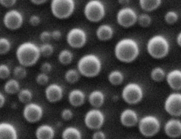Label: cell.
I'll list each match as a JSON object with an SVG mask.
<instances>
[{"label": "cell", "mask_w": 181, "mask_h": 139, "mask_svg": "<svg viewBox=\"0 0 181 139\" xmlns=\"http://www.w3.org/2000/svg\"><path fill=\"white\" fill-rule=\"evenodd\" d=\"M102 60L97 55L93 53L86 54L78 59L76 69L81 76L88 78L98 76L102 70Z\"/></svg>", "instance_id": "1"}, {"label": "cell", "mask_w": 181, "mask_h": 139, "mask_svg": "<svg viewBox=\"0 0 181 139\" xmlns=\"http://www.w3.org/2000/svg\"><path fill=\"white\" fill-rule=\"evenodd\" d=\"M41 55L39 47L31 42L22 43L18 47L16 55L19 64L24 67L34 65Z\"/></svg>", "instance_id": "2"}, {"label": "cell", "mask_w": 181, "mask_h": 139, "mask_svg": "<svg viewBox=\"0 0 181 139\" xmlns=\"http://www.w3.org/2000/svg\"><path fill=\"white\" fill-rule=\"evenodd\" d=\"M116 58L123 62H129L134 60L139 53V48L136 42L132 39H125L118 42L114 48Z\"/></svg>", "instance_id": "3"}, {"label": "cell", "mask_w": 181, "mask_h": 139, "mask_svg": "<svg viewBox=\"0 0 181 139\" xmlns=\"http://www.w3.org/2000/svg\"><path fill=\"white\" fill-rule=\"evenodd\" d=\"M105 6L103 2L98 0H91L85 5L84 14L89 21L97 22L101 20L106 14Z\"/></svg>", "instance_id": "4"}, {"label": "cell", "mask_w": 181, "mask_h": 139, "mask_svg": "<svg viewBox=\"0 0 181 139\" xmlns=\"http://www.w3.org/2000/svg\"><path fill=\"white\" fill-rule=\"evenodd\" d=\"M51 7L54 16L60 19H65L73 13L75 4L73 0H53Z\"/></svg>", "instance_id": "5"}, {"label": "cell", "mask_w": 181, "mask_h": 139, "mask_svg": "<svg viewBox=\"0 0 181 139\" xmlns=\"http://www.w3.org/2000/svg\"><path fill=\"white\" fill-rule=\"evenodd\" d=\"M105 119L104 114L99 108H93L85 113L83 122L88 128L94 131L101 129L104 124Z\"/></svg>", "instance_id": "6"}, {"label": "cell", "mask_w": 181, "mask_h": 139, "mask_svg": "<svg viewBox=\"0 0 181 139\" xmlns=\"http://www.w3.org/2000/svg\"><path fill=\"white\" fill-rule=\"evenodd\" d=\"M169 49L168 43L166 39L162 36L158 35L152 38L147 45V50L152 57L156 58L164 57L168 53Z\"/></svg>", "instance_id": "7"}, {"label": "cell", "mask_w": 181, "mask_h": 139, "mask_svg": "<svg viewBox=\"0 0 181 139\" xmlns=\"http://www.w3.org/2000/svg\"><path fill=\"white\" fill-rule=\"evenodd\" d=\"M88 37L85 31L79 27H74L68 32L66 40L69 45L72 48L79 49L86 44Z\"/></svg>", "instance_id": "8"}, {"label": "cell", "mask_w": 181, "mask_h": 139, "mask_svg": "<svg viewBox=\"0 0 181 139\" xmlns=\"http://www.w3.org/2000/svg\"><path fill=\"white\" fill-rule=\"evenodd\" d=\"M139 127L140 132L144 135L149 136L154 135L158 132L160 125L156 118L149 116L140 120Z\"/></svg>", "instance_id": "9"}, {"label": "cell", "mask_w": 181, "mask_h": 139, "mask_svg": "<svg viewBox=\"0 0 181 139\" xmlns=\"http://www.w3.org/2000/svg\"><path fill=\"white\" fill-rule=\"evenodd\" d=\"M124 99L130 104H135L142 98V92L141 87L135 84H130L124 89L122 94Z\"/></svg>", "instance_id": "10"}, {"label": "cell", "mask_w": 181, "mask_h": 139, "mask_svg": "<svg viewBox=\"0 0 181 139\" xmlns=\"http://www.w3.org/2000/svg\"><path fill=\"white\" fill-rule=\"evenodd\" d=\"M137 19L135 12L131 9L126 8L120 10L117 15V20L120 25L125 27L134 24Z\"/></svg>", "instance_id": "11"}, {"label": "cell", "mask_w": 181, "mask_h": 139, "mask_svg": "<svg viewBox=\"0 0 181 139\" xmlns=\"http://www.w3.org/2000/svg\"><path fill=\"white\" fill-rule=\"evenodd\" d=\"M23 21L22 14L15 10H11L6 12L3 19L5 26L12 30H16L20 27L22 24Z\"/></svg>", "instance_id": "12"}, {"label": "cell", "mask_w": 181, "mask_h": 139, "mask_svg": "<svg viewBox=\"0 0 181 139\" xmlns=\"http://www.w3.org/2000/svg\"><path fill=\"white\" fill-rule=\"evenodd\" d=\"M25 119L30 122H34L41 118L43 111L39 105L34 103H29L25 106L23 112Z\"/></svg>", "instance_id": "13"}, {"label": "cell", "mask_w": 181, "mask_h": 139, "mask_svg": "<svg viewBox=\"0 0 181 139\" xmlns=\"http://www.w3.org/2000/svg\"><path fill=\"white\" fill-rule=\"evenodd\" d=\"M181 95L179 94H173L167 99L165 104L166 110L170 114L175 116L181 115Z\"/></svg>", "instance_id": "14"}, {"label": "cell", "mask_w": 181, "mask_h": 139, "mask_svg": "<svg viewBox=\"0 0 181 139\" xmlns=\"http://www.w3.org/2000/svg\"><path fill=\"white\" fill-rule=\"evenodd\" d=\"M45 95L47 100L54 103L60 101L63 98L64 91L60 85L55 83L51 84L46 88Z\"/></svg>", "instance_id": "15"}, {"label": "cell", "mask_w": 181, "mask_h": 139, "mask_svg": "<svg viewBox=\"0 0 181 139\" xmlns=\"http://www.w3.org/2000/svg\"><path fill=\"white\" fill-rule=\"evenodd\" d=\"M87 97L85 92L79 88H75L70 91L68 99L70 104L75 107H80L85 103Z\"/></svg>", "instance_id": "16"}, {"label": "cell", "mask_w": 181, "mask_h": 139, "mask_svg": "<svg viewBox=\"0 0 181 139\" xmlns=\"http://www.w3.org/2000/svg\"><path fill=\"white\" fill-rule=\"evenodd\" d=\"M87 99L90 105L93 108H99L104 105L106 96L102 91L96 89L89 93Z\"/></svg>", "instance_id": "17"}, {"label": "cell", "mask_w": 181, "mask_h": 139, "mask_svg": "<svg viewBox=\"0 0 181 139\" xmlns=\"http://www.w3.org/2000/svg\"><path fill=\"white\" fill-rule=\"evenodd\" d=\"M113 34V30L109 24H103L99 25L96 31V36L101 41H107L111 39Z\"/></svg>", "instance_id": "18"}, {"label": "cell", "mask_w": 181, "mask_h": 139, "mask_svg": "<svg viewBox=\"0 0 181 139\" xmlns=\"http://www.w3.org/2000/svg\"><path fill=\"white\" fill-rule=\"evenodd\" d=\"M17 135L14 127L11 124L3 122L0 124V138L16 139Z\"/></svg>", "instance_id": "19"}, {"label": "cell", "mask_w": 181, "mask_h": 139, "mask_svg": "<svg viewBox=\"0 0 181 139\" xmlns=\"http://www.w3.org/2000/svg\"><path fill=\"white\" fill-rule=\"evenodd\" d=\"M181 122L178 120H172L169 121L166 123L165 130L166 134L172 137L179 136L181 132Z\"/></svg>", "instance_id": "20"}, {"label": "cell", "mask_w": 181, "mask_h": 139, "mask_svg": "<svg viewBox=\"0 0 181 139\" xmlns=\"http://www.w3.org/2000/svg\"><path fill=\"white\" fill-rule=\"evenodd\" d=\"M120 120L124 125L131 126L136 123L137 118L136 114L134 111L130 109H127L121 113Z\"/></svg>", "instance_id": "21"}, {"label": "cell", "mask_w": 181, "mask_h": 139, "mask_svg": "<svg viewBox=\"0 0 181 139\" xmlns=\"http://www.w3.org/2000/svg\"><path fill=\"white\" fill-rule=\"evenodd\" d=\"M55 132L52 128L47 125H42L37 129L36 133L37 138L38 139H52Z\"/></svg>", "instance_id": "22"}, {"label": "cell", "mask_w": 181, "mask_h": 139, "mask_svg": "<svg viewBox=\"0 0 181 139\" xmlns=\"http://www.w3.org/2000/svg\"><path fill=\"white\" fill-rule=\"evenodd\" d=\"M181 71L175 70L170 72L168 75L167 80L168 83L171 88L178 90L181 88Z\"/></svg>", "instance_id": "23"}, {"label": "cell", "mask_w": 181, "mask_h": 139, "mask_svg": "<svg viewBox=\"0 0 181 139\" xmlns=\"http://www.w3.org/2000/svg\"><path fill=\"white\" fill-rule=\"evenodd\" d=\"M62 137L63 139H81L82 135L81 131L74 126H69L62 131Z\"/></svg>", "instance_id": "24"}, {"label": "cell", "mask_w": 181, "mask_h": 139, "mask_svg": "<svg viewBox=\"0 0 181 139\" xmlns=\"http://www.w3.org/2000/svg\"><path fill=\"white\" fill-rule=\"evenodd\" d=\"M81 75L76 68H70L65 72L64 77L65 81L70 84H74L79 80Z\"/></svg>", "instance_id": "25"}, {"label": "cell", "mask_w": 181, "mask_h": 139, "mask_svg": "<svg viewBox=\"0 0 181 139\" xmlns=\"http://www.w3.org/2000/svg\"><path fill=\"white\" fill-rule=\"evenodd\" d=\"M58 58L61 64L65 66H67L70 64L72 62L74 58V55L73 52L70 50L68 49H64L60 52Z\"/></svg>", "instance_id": "26"}, {"label": "cell", "mask_w": 181, "mask_h": 139, "mask_svg": "<svg viewBox=\"0 0 181 139\" xmlns=\"http://www.w3.org/2000/svg\"><path fill=\"white\" fill-rule=\"evenodd\" d=\"M107 79L109 83L112 85L117 86L122 83L124 77L120 71L114 70L108 73L107 76Z\"/></svg>", "instance_id": "27"}, {"label": "cell", "mask_w": 181, "mask_h": 139, "mask_svg": "<svg viewBox=\"0 0 181 139\" xmlns=\"http://www.w3.org/2000/svg\"><path fill=\"white\" fill-rule=\"evenodd\" d=\"M4 89L5 91L8 94H14L20 90L19 83L15 79H10L5 83Z\"/></svg>", "instance_id": "28"}, {"label": "cell", "mask_w": 181, "mask_h": 139, "mask_svg": "<svg viewBox=\"0 0 181 139\" xmlns=\"http://www.w3.org/2000/svg\"><path fill=\"white\" fill-rule=\"evenodd\" d=\"M161 0H140V4L141 8L146 11H151L157 8L160 4Z\"/></svg>", "instance_id": "29"}, {"label": "cell", "mask_w": 181, "mask_h": 139, "mask_svg": "<svg viewBox=\"0 0 181 139\" xmlns=\"http://www.w3.org/2000/svg\"><path fill=\"white\" fill-rule=\"evenodd\" d=\"M18 97L21 102L26 103L29 102L32 99V94L31 91L28 89H23L18 92Z\"/></svg>", "instance_id": "30"}, {"label": "cell", "mask_w": 181, "mask_h": 139, "mask_svg": "<svg viewBox=\"0 0 181 139\" xmlns=\"http://www.w3.org/2000/svg\"><path fill=\"white\" fill-rule=\"evenodd\" d=\"M39 48L41 55L46 58L51 55L54 50L52 45L48 43H44Z\"/></svg>", "instance_id": "31"}, {"label": "cell", "mask_w": 181, "mask_h": 139, "mask_svg": "<svg viewBox=\"0 0 181 139\" xmlns=\"http://www.w3.org/2000/svg\"><path fill=\"white\" fill-rule=\"evenodd\" d=\"M13 74L16 79L21 80L26 77L27 75V71L24 67L21 65L17 66L14 68Z\"/></svg>", "instance_id": "32"}, {"label": "cell", "mask_w": 181, "mask_h": 139, "mask_svg": "<svg viewBox=\"0 0 181 139\" xmlns=\"http://www.w3.org/2000/svg\"><path fill=\"white\" fill-rule=\"evenodd\" d=\"M11 43L9 41L4 37L0 39V53L4 55L7 53L11 48Z\"/></svg>", "instance_id": "33"}, {"label": "cell", "mask_w": 181, "mask_h": 139, "mask_svg": "<svg viewBox=\"0 0 181 139\" xmlns=\"http://www.w3.org/2000/svg\"><path fill=\"white\" fill-rule=\"evenodd\" d=\"M152 78L154 80L159 81H162L165 76V73L163 70L159 68L154 69L151 74Z\"/></svg>", "instance_id": "34"}, {"label": "cell", "mask_w": 181, "mask_h": 139, "mask_svg": "<svg viewBox=\"0 0 181 139\" xmlns=\"http://www.w3.org/2000/svg\"><path fill=\"white\" fill-rule=\"evenodd\" d=\"M151 18L147 14H143L140 15L138 18V21L139 24L142 27H148L151 22Z\"/></svg>", "instance_id": "35"}, {"label": "cell", "mask_w": 181, "mask_h": 139, "mask_svg": "<svg viewBox=\"0 0 181 139\" xmlns=\"http://www.w3.org/2000/svg\"><path fill=\"white\" fill-rule=\"evenodd\" d=\"M49 78L47 74L41 72L36 76V81L38 84L44 86L46 85L48 82Z\"/></svg>", "instance_id": "36"}, {"label": "cell", "mask_w": 181, "mask_h": 139, "mask_svg": "<svg viewBox=\"0 0 181 139\" xmlns=\"http://www.w3.org/2000/svg\"><path fill=\"white\" fill-rule=\"evenodd\" d=\"M61 115L62 118L64 120L68 121L73 119L74 116V113L71 109L67 108L62 111Z\"/></svg>", "instance_id": "37"}, {"label": "cell", "mask_w": 181, "mask_h": 139, "mask_svg": "<svg viewBox=\"0 0 181 139\" xmlns=\"http://www.w3.org/2000/svg\"><path fill=\"white\" fill-rule=\"evenodd\" d=\"M10 73L8 66L5 64H1L0 66V77L4 79L8 78Z\"/></svg>", "instance_id": "38"}, {"label": "cell", "mask_w": 181, "mask_h": 139, "mask_svg": "<svg viewBox=\"0 0 181 139\" xmlns=\"http://www.w3.org/2000/svg\"><path fill=\"white\" fill-rule=\"evenodd\" d=\"M177 14L174 12L172 11L167 12L165 17V21L170 24L175 23L177 20Z\"/></svg>", "instance_id": "39"}, {"label": "cell", "mask_w": 181, "mask_h": 139, "mask_svg": "<svg viewBox=\"0 0 181 139\" xmlns=\"http://www.w3.org/2000/svg\"><path fill=\"white\" fill-rule=\"evenodd\" d=\"M91 138L93 139H105L106 138V133L100 129L94 130Z\"/></svg>", "instance_id": "40"}, {"label": "cell", "mask_w": 181, "mask_h": 139, "mask_svg": "<svg viewBox=\"0 0 181 139\" xmlns=\"http://www.w3.org/2000/svg\"><path fill=\"white\" fill-rule=\"evenodd\" d=\"M51 38V33L47 31L42 32L40 36V40L44 43H48Z\"/></svg>", "instance_id": "41"}, {"label": "cell", "mask_w": 181, "mask_h": 139, "mask_svg": "<svg viewBox=\"0 0 181 139\" xmlns=\"http://www.w3.org/2000/svg\"><path fill=\"white\" fill-rule=\"evenodd\" d=\"M52 67L51 65L48 62H45L43 63L40 67V70L41 72L47 74L52 70Z\"/></svg>", "instance_id": "42"}, {"label": "cell", "mask_w": 181, "mask_h": 139, "mask_svg": "<svg viewBox=\"0 0 181 139\" xmlns=\"http://www.w3.org/2000/svg\"><path fill=\"white\" fill-rule=\"evenodd\" d=\"M40 19L37 15L32 16L29 19V23L32 26H36L39 24L40 22Z\"/></svg>", "instance_id": "43"}, {"label": "cell", "mask_w": 181, "mask_h": 139, "mask_svg": "<svg viewBox=\"0 0 181 139\" xmlns=\"http://www.w3.org/2000/svg\"><path fill=\"white\" fill-rule=\"evenodd\" d=\"M16 0H0V4L3 6L6 7H11L16 3Z\"/></svg>", "instance_id": "44"}, {"label": "cell", "mask_w": 181, "mask_h": 139, "mask_svg": "<svg viewBox=\"0 0 181 139\" xmlns=\"http://www.w3.org/2000/svg\"><path fill=\"white\" fill-rule=\"evenodd\" d=\"M51 37L54 40H58L62 37V34L61 32L57 30L53 31L51 33Z\"/></svg>", "instance_id": "45"}, {"label": "cell", "mask_w": 181, "mask_h": 139, "mask_svg": "<svg viewBox=\"0 0 181 139\" xmlns=\"http://www.w3.org/2000/svg\"><path fill=\"white\" fill-rule=\"evenodd\" d=\"M5 102V98L4 94L1 92L0 93V107H2Z\"/></svg>", "instance_id": "46"}, {"label": "cell", "mask_w": 181, "mask_h": 139, "mask_svg": "<svg viewBox=\"0 0 181 139\" xmlns=\"http://www.w3.org/2000/svg\"><path fill=\"white\" fill-rule=\"evenodd\" d=\"M31 2L33 4L36 5H40L43 4L47 0H32Z\"/></svg>", "instance_id": "47"}, {"label": "cell", "mask_w": 181, "mask_h": 139, "mask_svg": "<svg viewBox=\"0 0 181 139\" xmlns=\"http://www.w3.org/2000/svg\"><path fill=\"white\" fill-rule=\"evenodd\" d=\"M177 42L178 44L181 45V33H180L177 37Z\"/></svg>", "instance_id": "48"}]
</instances>
